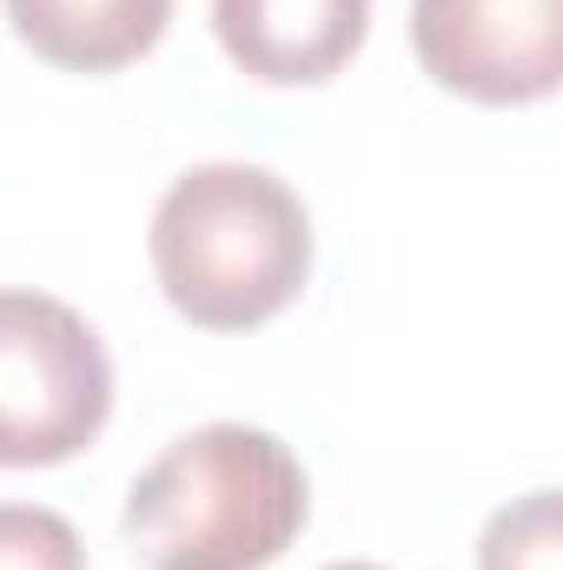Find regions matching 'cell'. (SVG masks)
I'll use <instances>...</instances> for the list:
<instances>
[{
  "mask_svg": "<svg viewBox=\"0 0 563 570\" xmlns=\"http://www.w3.org/2000/svg\"><path fill=\"white\" fill-rule=\"evenodd\" d=\"M305 471L273 431L199 425L127 491V544L146 570H266L305 531Z\"/></svg>",
  "mask_w": 563,
  "mask_h": 570,
  "instance_id": "7a4b0ae2",
  "label": "cell"
},
{
  "mask_svg": "<svg viewBox=\"0 0 563 570\" xmlns=\"http://www.w3.org/2000/svg\"><path fill=\"white\" fill-rule=\"evenodd\" d=\"M219 47L266 87L332 80L372 27V0H213Z\"/></svg>",
  "mask_w": 563,
  "mask_h": 570,
  "instance_id": "5b68a950",
  "label": "cell"
},
{
  "mask_svg": "<svg viewBox=\"0 0 563 570\" xmlns=\"http://www.w3.org/2000/svg\"><path fill=\"white\" fill-rule=\"evenodd\" d=\"M418 67L477 107H531L563 80L557 0H412Z\"/></svg>",
  "mask_w": 563,
  "mask_h": 570,
  "instance_id": "277c9868",
  "label": "cell"
},
{
  "mask_svg": "<svg viewBox=\"0 0 563 570\" xmlns=\"http://www.w3.org/2000/svg\"><path fill=\"white\" fill-rule=\"evenodd\" d=\"M0 570H87V544L60 511L0 504Z\"/></svg>",
  "mask_w": 563,
  "mask_h": 570,
  "instance_id": "ba28073f",
  "label": "cell"
},
{
  "mask_svg": "<svg viewBox=\"0 0 563 570\" xmlns=\"http://www.w3.org/2000/svg\"><path fill=\"white\" fill-rule=\"evenodd\" d=\"M557 491H531L504 504L484 538H477V570H563L557 551Z\"/></svg>",
  "mask_w": 563,
  "mask_h": 570,
  "instance_id": "52a82bcc",
  "label": "cell"
},
{
  "mask_svg": "<svg viewBox=\"0 0 563 570\" xmlns=\"http://www.w3.org/2000/svg\"><path fill=\"white\" fill-rule=\"evenodd\" d=\"M7 20L40 60L67 73H113L159 47L172 0H7Z\"/></svg>",
  "mask_w": 563,
  "mask_h": 570,
  "instance_id": "8992f818",
  "label": "cell"
},
{
  "mask_svg": "<svg viewBox=\"0 0 563 570\" xmlns=\"http://www.w3.org/2000/svg\"><path fill=\"white\" fill-rule=\"evenodd\" d=\"M152 273L179 318L206 332H253L305 292L312 213L266 166H192L152 213Z\"/></svg>",
  "mask_w": 563,
  "mask_h": 570,
  "instance_id": "6da1fadb",
  "label": "cell"
},
{
  "mask_svg": "<svg viewBox=\"0 0 563 570\" xmlns=\"http://www.w3.org/2000/svg\"><path fill=\"white\" fill-rule=\"evenodd\" d=\"M325 570H385V564H325Z\"/></svg>",
  "mask_w": 563,
  "mask_h": 570,
  "instance_id": "9c48e42d",
  "label": "cell"
},
{
  "mask_svg": "<svg viewBox=\"0 0 563 570\" xmlns=\"http://www.w3.org/2000/svg\"><path fill=\"white\" fill-rule=\"evenodd\" d=\"M113 412L100 332L47 292L0 285V471L67 464Z\"/></svg>",
  "mask_w": 563,
  "mask_h": 570,
  "instance_id": "3957f363",
  "label": "cell"
}]
</instances>
